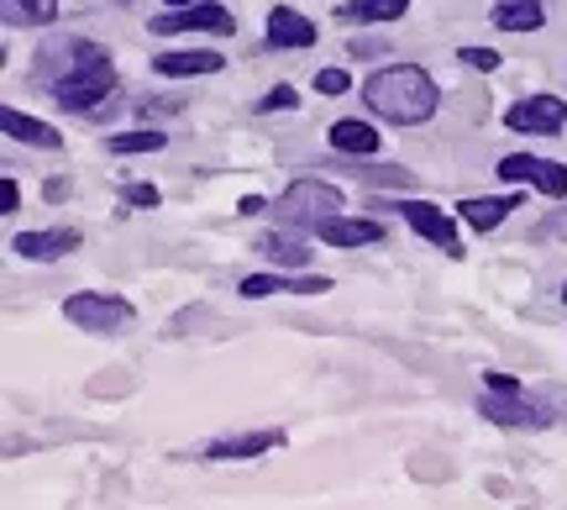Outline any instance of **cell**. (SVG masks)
<instances>
[{
	"instance_id": "obj_6",
	"label": "cell",
	"mask_w": 567,
	"mask_h": 510,
	"mask_svg": "<svg viewBox=\"0 0 567 510\" xmlns=\"http://www.w3.org/2000/svg\"><path fill=\"white\" fill-rule=\"evenodd\" d=\"M478 416H488L494 427H515V431H542V427H551V410L536 406V400H526L520 389H515V395H494V389H488L484 400H478Z\"/></svg>"
},
{
	"instance_id": "obj_7",
	"label": "cell",
	"mask_w": 567,
	"mask_h": 510,
	"mask_svg": "<svg viewBox=\"0 0 567 510\" xmlns=\"http://www.w3.org/2000/svg\"><path fill=\"white\" fill-rule=\"evenodd\" d=\"M509 132H536V137H557L567 126V101L557 95H530V101H515L505 111Z\"/></svg>"
},
{
	"instance_id": "obj_12",
	"label": "cell",
	"mask_w": 567,
	"mask_h": 510,
	"mask_svg": "<svg viewBox=\"0 0 567 510\" xmlns=\"http://www.w3.org/2000/svg\"><path fill=\"white\" fill-rule=\"evenodd\" d=\"M11 247H17L21 258H32V264H53V258H63V253H74V247H80V232H74V226L21 232V237H11Z\"/></svg>"
},
{
	"instance_id": "obj_29",
	"label": "cell",
	"mask_w": 567,
	"mask_h": 510,
	"mask_svg": "<svg viewBox=\"0 0 567 510\" xmlns=\"http://www.w3.org/2000/svg\"><path fill=\"white\" fill-rule=\"evenodd\" d=\"M0 201H6V205H0V211L11 216V211H17V205H21V184H17V180H6V184H0Z\"/></svg>"
},
{
	"instance_id": "obj_14",
	"label": "cell",
	"mask_w": 567,
	"mask_h": 510,
	"mask_svg": "<svg viewBox=\"0 0 567 510\" xmlns=\"http://www.w3.org/2000/svg\"><path fill=\"white\" fill-rule=\"evenodd\" d=\"M0 126H6V137H17V143H32V147H63L59 126L38 122V116H27V111H17V105H6V111H0Z\"/></svg>"
},
{
	"instance_id": "obj_5",
	"label": "cell",
	"mask_w": 567,
	"mask_h": 510,
	"mask_svg": "<svg viewBox=\"0 0 567 510\" xmlns=\"http://www.w3.org/2000/svg\"><path fill=\"white\" fill-rule=\"evenodd\" d=\"M499 180L530 184V190H542V195H551V201H563L567 195V164H557V159H536V153H509V159H499Z\"/></svg>"
},
{
	"instance_id": "obj_13",
	"label": "cell",
	"mask_w": 567,
	"mask_h": 510,
	"mask_svg": "<svg viewBox=\"0 0 567 510\" xmlns=\"http://www.w3.org/2000/svg\"><path fill=\"white\" fill-rule=\"evenodd\" d=\"M321 243L326 247H363V243H384V226L368 222V216H331L321 222Z\"/></svg>"
},
{
	"instance_id": "obj_16",
	"label": "cell",
	"mask_w": 567,
	"mask_h": 510,
	"mask_svg": "<svg viewBox=\"0 0 567 510\" xmlns=\"http://www.w3.org/2000/svg\"><path fill=\"white\" fill-rule=\"evenodd\" d=\"M515 205H520V195H488V201H463L457 211H463V222L473 226V232H494Z\"/></svg>"
},
{
	"instance_id": "obj_1",
	"label": "cell",
	"mask_w": 567,
	"mask_h": 510,
	"mask_svg": "<svg viewBox=\"0 0 567 510\" xmlns=\"http://www.w3.org/2000/svg\"><path fill=\"white\" fill-rule=\"evenodd\" d=\"M363 105L373 116H384L394 126H421L436 116V105H442V90L436 80L415 69V63H394V69H379L373 80L363 84Z\"/></svg>"
},
{
	"instance_id": "obj_24",
	"label": "cell",
	"mask_w": 567,
	"mask_h": 510,
	"mask_svg": "<svg viewBox=\"0 0 567 510\" xmlns=\"http://www.w3.org/2000/svg\"><path fill=\"white\" fill-rule=\"evenodd\" d=\"M122 201H126V205H137V211H153V205H158L163 195H158V184H126Z\"/></svg>"
},
{
	"instance_id": "obj_27",
	"label": "cell",
	"mask_w": 567,
	"mask_h": 510,
	"mask_svg": "<svg viewBox=\"0 0 567 510\" xmlns=\"http://www.w3.org/2000/svg\"><path fill=\"white\" fill-rule=\"evenodd\" d=\"M300 101V95H295V90H289V84H279V90H268L264 101H258V111H289V105Z\"/></svg>"
},
{
	"instance_id": "obj_19",
	"label": "cell",
	"mask_w": 567,
	"mask_h": 510,
	"mask_svg": "<svg viewBox=\"0 0 567 510\" xmlns=\"http://www.w3.org/2000/svg\"><path fill=\"white\" fill-rule=\"evenodd\" d=\"M331 147L337 153H379V126L358 122V116H347V122H331Z\"/></svg>"
},
{
	"instance_id": "obj_4",
	"label": "cell",
	"mask_w": 567,
	"mask_h": 510,
	"mask_svg": "<svg viewBox=\"0 0 567 510\" xmlns=\"http://www.w3.org/2000/svg\"><path fill=\"white\" fill-rule=\"evenodd\" d=\"M63 316L80 332H95V337H116V332L132 327V306H126L122 295H95V289L69 295V300H63Z\"/></svg>"
},
{
	"instance_id": "obj_3",
	"label": "cell",
	"mask_w": 567,
	"mask_h": 510,
	"mask_svg": "<svg viewBox=\"0 0 567 510\" xmlns=\"http://www.w3.org/2000/svg\"><path fill=\"white\" fill-rule=\"evenodd\" d=\"M331 216H342V190H337V184L295 180L279 195V222L284 226H310V232H321V222H331Z\"/></svg>"
},
{
	"instance_id": "obj_26",
	"label": "cell",
	"mask_w": 567,
	"mask_h": 510,
	"mask_svg": "<svg viewBox=\"0 0 567 510\" xmlns=\"http://www.w3.org/2000/svg\"><path fill=\"white\" fill-rule=\"evenodd\" d=\"M463 63L478 69V74H494V69H499V53H494V48H463Z\"/></svg>"
},
{
	"instance_id": "obj_22",
	"label": "cell",
	"mask_w": 567,
	"mask_h": 510,
	"mask_svg": "<svg viewBox=\"0 0 567 510\" xmlns=\"http://www.w3.org/2000/svg\"><path fill=\"white\" fill-rule=\"evenodd\" d=\"M410 11V0H347V21H400Z\"/></svg>"
},
{
	"instance_id": "obj_33",
	"label": "cell",
	"mask_w": 567,
	"mask_h": 510,
	"mask_svg": "<svg viewBox=\"0 0 567 510\" xmlns=\"http://www.w3.org/2000/svg\"><path fill=\"white\" fill-rule=\"evenodd\" d=\"M563 300H567V285H563Z\"/></svg>"
},
{
	"instance_id": "obj_32",
	"label": "cell",
	"mask_w": 567,
	"mask_h": 510,
	"mask_svg": "<svg viewBox=\"0 0 567 510\" xmlns=\"http://www.w3.org/2000/svg\"><path fill=\"white\" fill-rule=\"evenodd\" d=\"M168 6H174V11H184V6H200V0H168Z\"/></svg>"
},
{
	"instance_id": "obj_10",
	"label": "cell",
	"mask_w": 567,
	"mask_h": 510,
	"mask_svg": "<svg viewBox=\"0 0 567 510\" xmlns=\"http://www.w3.org/2000/svg\"><path fill=\"white\" fill-rule=\"evenodd\" d=\"M237 21L231 11H221L216 0H200V6H184L174 17H158L153 21V38H168V32H231Z\"/></svg>"
},
{
	"instance_id": "obj_21",
	"label": "cell",
	"mask_w": 567,
	"mask_h": 510,
	"mask_svg": "<svg viewBox=\"0 0 567 510\" xmlns=\"http://www.w3.org/2000/svg\"><path fill=\"white\" fill-rule=\"evenodd\" d=\"M0 11L11 27H48L59 17V0H0Z\"/></svg>"
},
{
	"instance_id": "obj_31",
	"label": "cell",
	"mask_w": 567,
	"mask_h": 510,
	"mask_svg": "<svg viewBox=\"0 0 567 510\" xmlns=\"http://www.w3.org/2000/svg\"><path fill=\"white\" fill-rule=\"evenodd\" d=\"M237 211H243V216H258V211H268V201H264V195H243V205H237Z\"/></svg>"
},
{
	"instance_id": "obj_15",
	"label": "cell",
	"mask_w": 567,
	"mask_h": 510,
	"mask_svg": "<svg viewBox=\"0 0 567 510\" xmlns=\"http://www.w3.org/2000/svg\"><path fill=\"white\" fill-rule=\"evenodd\" d=\"M268 42H274V48H310V42H316V27H310L300 11H289V6H274Z\"/></svg>"
},
{
	"instance_id": "obj_11",
	"label": "cell",
	"mask_w": 567,
	"mask_h": 510,
	"mask_svg": "<svg viewBox=\"0 0 567 510\" xmlns=\"http://www.w3.org/2000/svg\"><path fill=\"white\" fill-rule=\"evenodd\" d=\"M331 289V279H321V274H247L243 279V295L247 300H264V295H326Z\"/></svg>"
},
{
	"instance_id": "obj_18",
	"label": "cell",
	"mask_w": 567,
	"mask_h": 510,
	"mask_svg": "<svg viewBox=\"0 0 567 510\" xmlns=\"http://www.w3.org/2000/svg\"><path fill=\"white\" fill-rule=\"evenodd\" d=\"M221 63H226L221 53H210V48H195V53H158V59H153V69L174 80V74H216Z\"/></svg>"
},
{
	"instance_id": "obj_17",
	"label": "cell",
	"mask_w": 567,
	"mask_h": 510,
	"mask_svg": "<svg viewBox=\"0 0 567 510\" xmlns=\"http://www.w3.org/2000/svg\"><path fill=\"white\" fill-rule=\"evenodd\" d=\"M542 21H547L542 0H499V6H494V27H499V32H536Z\"/></svg>"
},
{
	"instance_id": "obj_2",
	"label": "cell",
	"mask_w": 567,
	"mask_h": 510,
	"mask_svg": "<svg viewBox=\"0 0 567 510\" xmlns=\"http://www.w3.org/2000/svg\"><path fill=\"white\" fill-rule=\"evenodd\" d=\"M63 69L48 74V90L63 111H95L105 95H116V63L101 42H63Z\"/></svg>"
},
{
	"instance_id": "obj_8",
	"label": "cell",
	"mask_w": 567,
	"mask_h": 510,
	"mask_svg": "<svg viewBox=\"0 0 567 510\" xmlns=\"http://www.w3.org/2000/svg\"><path fill=\"white\" fill-rule=\"evenodd\" d=\"M394 211H400V216H405V226H415L431 247H446V258H463L457 226H452V216H446V211H436L431 201H400Z\"/></svg>"
},
{
	"instance_id": "obj_30",
	"label": "cell",
	"mask_w": 567,
	"mask_h": 510,
	"mask_svg": "<svg viewBox=\"0 0 567 510\" xmlns=\"http://www.w3.org/2000/svg\"><path fill=\"white\" fill-rule=\"evenodd\" d=\"M184 101H147L142 105V116H168V111H179Z\"/></svg>"
},
{
	"instance_id": "obj_23",
	"label": "cell",
	"mask_w": 567,
	"mask_h": 510,
	"mask_svg": "<svg viewBox=\"0 0 567 510\" xmlns=\"http://www.w3.org/2000/svg\"><path fill=\"white\" fill-rule=\"evenodd\" d=\"M163 143H168V137H163L158 126H153V132H116V137H111V153H158Z\"/></svg>"
},
{
	"instance_id": "obj_25",
	"label": "cell",
	"mask_w": 567,
	"mask_h": 510,
	"mask_svg": "<svg viewBox=\"0 0 567 510\" xmlns=\"http://www.w3.org/2000/svg\"><path fill=\"white\" fill-rule=\"evenodd\" d=\"M316 90H321V95H347L352 80H347V69H321V74H316Z\"/></svg>"
},
{
	"instance_id": "obj_28",
	"label": "cell",
	"mask_w": 567,
	"mask_h": 510,
	"mask_svg": "<svg viewBox=\"0 0 567 510\" xmlns=\"http://www.w3.org/2000/svg\"><path fill=\"white\" fill-rule=\"evenodd\" d=\"M484 385L494 389V395H515V389H520V379H509V374H484Z\"/></svg>"
},
{
	"instance_id": "obj_9",
	"label": "cell",
	"mask_w": 567,
	"mask_h": 510,
	"mask_svg": "<svg viewBox=\"0 0 567 510\" xmlns=\"http://www.w3.org/2000/svg\"><path fill=\"white\" fill-rule=\"evenodd\" d=\"M284 442V431L264 427V431H231V437H216V442H205L200 458L205 463H237V458H264V452H274Z\"/></svg>"
},
{
	"instance_id": "obj_20",
	"label": "cell",
	"mask_w": 567,
	"mask_h": 510,
	"mask_svg": "<svg viewBox=\"0 0 567 510\" xmlns=\"http://www.w3.org/2000/svg\"><path fill=\"white\" fill-rule=\"evenodd\" d=\"M258 253H268L279 268H305V258H310V247H305L295 232H268L264 243H258Z\"/></svg>"
}]
</instances>
